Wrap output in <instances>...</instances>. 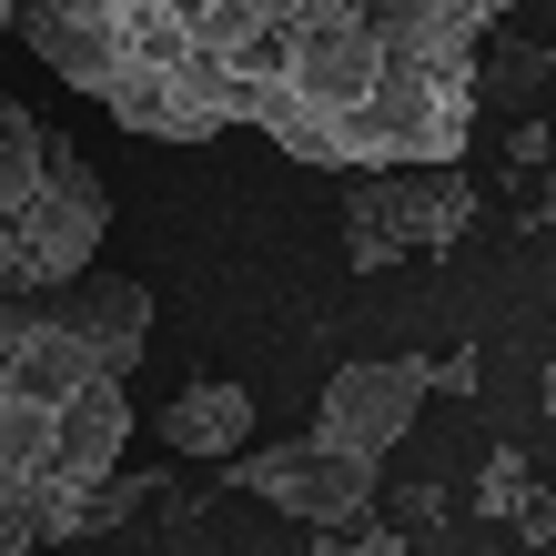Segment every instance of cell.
<instances>
[{"mask_svg": "<svg viewBox=\"0 0 556 556\" xmlns=\"http://www.w3.org/2000/svg\"><path fill=\"white\" fill-rule=\"evenodd\" d=\"M516 0H21V41L142 142L264 132L314 173H415L476 132Z\"/></svg>", "mask_w": 556, "mask_h": 556, "instance_id": "obj_1", "label": "cell"}, {"mask_svg": "<svg viewBox=\"0 0 556 556\" xmlns=\"http://www.w3.org/2000/svg\"><path fill=\"white\" fill-rule=\"evenodd\" d=\"M142 344L152 293L132 274H81L41 304H0V556H51L61 527L122 485Z\"/></svg>", "mask_w": 556, "mask_h": 556, "instance_id": "obj_2", "label": "cell"}, {"mask_svg": "<svg viewBox=\"0 0 556 556\" xmlns=\"http://www.w3.org/2000/svg\"><path fill=\"white\" fill-rule=\"evenodd\" d=\"M102 233H112V192L81 162V142L0 91V304H41V293L102 274L91 264Z\"/></svg>", "mask_w": 556, "mask_h": 556, "instance_id": "obj_3", "label": "cell"}, {"mask_svg": "<svg viewBox=\"0 0 556 556\" xmlns=\"http://www.w3.org/2000/svg\"><path fill=\"white\" fill-rule=\"evenodd\" d=\"M466 213H476V192L455 162H415V173H354L344 182V253H354V274H375V264H415V253H435L466 233Z\"/></svg>", "mask_w": 556, "mask_h": 556, "instance_id": "obj_4", "label": "cell"}, {"mask_svg": "<svg viewBox=\"0 0 556 556\" xmlns=\"http://www.w3.org/2000/svg\"><path fill=\"white\" fill-rule=\"evenodd\" d=\"M425 395H435V365L425 354H365V365H334L324 375V405H314V435L354 455V466H384L405 435H415V415Z\"/></svg>", "mask_w": 556, "mask_h": 556, "instance_id": "obj_5", "label": "cell"}, {"mask_svg": "<svg viewBox=\"0 0 556 556\" xmlns=\"http://www.w3.org/2000/svg\"><path fill=\"white\" fill-rule=\"evenodd\" d=\"M233 485H243V496H264V506H283L293 527H314V536H354V527H375V466L334 455L324 435L243 455V466H233Z\"/></svg>", "mask_w": 556, "mask_h": 556, "instance_id": "obj_6", "label": "cell"}, {"mask_svg": "<svg viewBox=\"0 0 556 556\" xmlns=\"http://www.w3.org/2000/svg\"><path fill=\"white\" fill-rule=\"evenodd\" d=\"M152 425H162V445H173V455H223V466H243V455H253V395H243V384H223V375L182 384Z\"/></svg>", "mask_w": 556, "mask_h": 556, "instance_id": "obj_7", "label": "cell"}, {"mask_svg": "<svg viewBox=\"0 0 556 556\" xmlns=\"http://www.w3.org/2000/svg\"><path fill=\"white\" fill-rule=\"evenodd\" d=\"M485 506H496L506 527L546 536V506H527V466H516V455H496V466H485Z\"/></svg>", "mask_w": 556, "mask_h": 556, "instance_id": "obj_8", "label": "cell"}, {"mask_svg": "<svg viewBox=\"0 0 556 556\" xmlns=\"http://www.w3.org/2000/svg\"><path fill=\"white\" fill-rule=\"evenodd\" d=\"M314 556H405V536L395 527H354V536H324Z\"/></svg>", "mask_w": 556, "mask_h": 556, "instance_id": "obj_9", "label": "cell"}, {"mask_svg": "<svg viewBox=\"0 0 556 556\" xmlns=\"http://www.w3.org/2000/svg\"><path fill=\"white\" fill-rule=\"evenodd\" d=\"M11 30H21V0H0V41H11Z\"/></svg>", "mask_w": 556, "mask_h": 556, "instance_id": "obj_10", "label": "cell"}, {"mask_svg": "<svg viewBox=\"0 0 556 556\" xmlns=\"http://www.w3.org/2000/svg\"><path fill=\"white\" fill-rule=\"evenodd\" d=\"M546 415H556V365H546Z\"/></svg>", "mask_w": 556, "mask_h": 556, "instance_id": "obj_11", "label": "cell"}]
</instances>
